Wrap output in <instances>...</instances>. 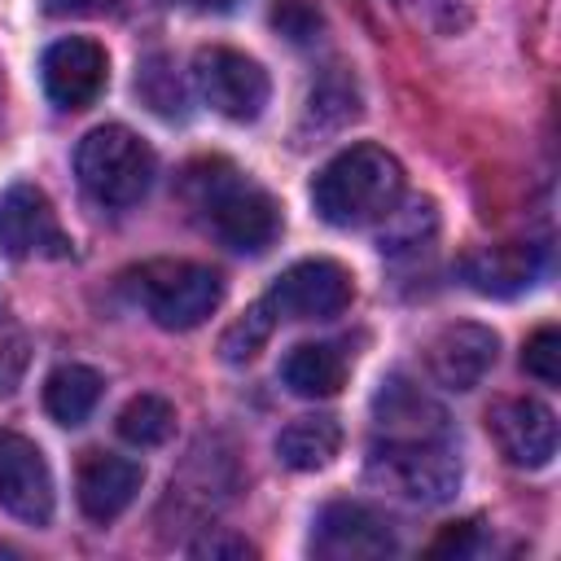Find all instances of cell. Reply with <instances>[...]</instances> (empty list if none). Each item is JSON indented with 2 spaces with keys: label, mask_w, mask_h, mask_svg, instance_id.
Instances as JSON below:
<instances>
[{
  "label": "cell",
  "mask_w": 561,
  "mask_h": 561,
  "mask_svg": "<svg viewBox=\"0 0 561 561\" xmlns=\"http://www.w3.org/2000/svg\"><path fill=\"white\" fill-rule=\"evenodd\" d=\"M0 254L9 259H66L70 254V237L44 188L22 180L0 193Z\"/></svg>",
  "instance_id": "obj_8"
},
{
  "label": "cell",
  "mask_w": 561,
  "mask_h": 561,
  "mask_svg": "<svg viewBox=\"0 0 561 561\" xmlns=\"http://www.w3.org/2000/svg\"><path fill=\"white\" fill-rule=\"evenodd\" d=\"M342 447V425L333 416H298L276 434V460L294 473L324 469Z\"/></svg>",
  "instance_id": "obj_18"
},
{
  "label": "cell",
  "mask_w": 561,
  "mask_h": 561,
  "mask_svg": "<svg viewBox=\"0 0 561 561\" xmlns=\"http://www.w3.org/2000/svg\"><path fill=\"white\" fill-rule=\"evenodd\" d=\"M145 469L131 456H114V451H83L79 469H75V500L79 513L96 526L114 522L118 513H127V504L140 495Z\"/></svg>",
  "instance_id": "obj_14"
},
{
  "label": "cell",
  "mask_w": 561,
  "mask_h": 561,
  "mask_svg": "<svg viewBox=\"0 0 561 561\" xmlns=\"http://www.w3.org/2000/svg\"><path fill=\"white\" fill-rule=\"evenodd\" d=\"M469 539H473V522H456L430 543V552H469Z\"/></svg>",
  "instance_id": "obj_29"
},
{
  "label": "cell",
  "mask_w": 561,
  "mask_h": 561,
  "mask_svg": "<svg viewBox=\"0 0 561 561\" xmlns=\"http://www.w3.org/2000/svg\"><path fill=\"white\" fill-rule=\"evenodd\" d=\"M280 381L298 399H329L346 381V355L333 342H302L280 359Z\"/></svg>",
  "instance_id": "obj_17"
},
{
  "label": "cell",
  "mask_w": 561,
  "mask_h": 561,
  "mask_svg": "<svg viewBox=\"0 0 561 561\" xmlns=\"http://www.w3.org/2000/svg\"><path fill=\"white\" fill-rule=\"evenodd\" d=\"M75 175L101 206H136L153 184V149L123 123L92 127L75 149Z\"/></svg>",
  "instance_id": "obj_3"
},
{
  "label": "cell",
  "mask_w": 561,
  "mask_h": 561,
  "mask_svg": "<svg viewBox=\"0 0 561 561\" xmlns=\"http://www.w3.org/2000/svg\"><path fill=\"white\" fill-rule=\"evenodd\" d=\"M351 272L333 259H302L285 267L267 289V307L276 311V320H333L351 307Z\"/></svg>",
  "instance_id": "obj_7"
},
{
  "label": "cell",
  "mask_w": 561,
  "mask_h": 561,
  "mask_svg": "<svg viewBox=\"0 0 561 561\" xmlns=\"http://www.w3.org/2000/svg\"><path fill=\"white\" fill-rule=\"evenodd\" d=\"M131 285L149 320L171 333H188L206 324L215 307L224 302L219 272L206 263H188V259H153L131 276Z\"/></svg>",
  "instance_id": "obj_5"
},
{
  "label": "cell",
  "mask_w": 561,
  "mask_h": 561,
  "mask_svg": "<svg viewBox=\"0 0 561 561\" xmlns=\"http://www.w3.org/2000/svg\"><path fill=\"white\" fill-rule=\"evenodd\" d=\"M193 557H254V548L245 543V539H237V535H215V539H202V543H193Z\"/></svg>",
  "instance_id": "obj_27"
},
{
  "label": "cell",
  "mask_w": 561,
  "mask_h": 561,
  "mask_svg": "<svg viewBox=\"0 0 561 561\" xmlns=\"http://www.w3.org/2000/svg\"><path fill=\"white\" fill-rule=\"evenodd\" d=\"M394 548H399L394 526L359 500H333L316 513L311 552L324 561H373V557H390Z\"/></svg>",
  "instance_id": "obj_9"
},
{
  "label": "cell",
  "mask_w": 561,
  "mask_h": 561,
  "mask_svg": "<svg viewBox=\"0 0 561 561\" xmlns=\"http://www.w3.org/2000/svg\"><path fill=\"white\" fill-rule=\"evenodd\" d=\"M193 83H197L202 101L232 123H254L272 96L267 70L254 57L224 48V44H210L193 57Z\"/></svg>",
  "instance_id": "obj_6"
},
{
  "label": "cell",
  "mask_w": 561,
  "mask_h": 561,
  "mask_svg": "<svg viewBox=\"0 0 561 561\" xmlns=\"http://www.w3.org/2000/svg\"><path fill=\"white\" fill-rule=\"evenodd\" d=\"M0 92H4V83H0Z\"/></svg>",
  "instance_id": "obj_31"
},
{
  "label": "cell",
  "mask_w": 561,
  "mask_h": 561,
  "mask_svg": "<svg viewBox=\"0 0 561 561\" xmlns=\"http://www.w3.org/2000/svg\"><path fill=\"white\" fill-rule=\"evenodd\" d=\"M175 4H184V9H193V13H228L237 0H175Z\"/></svg>",
  "instance_id": "obj_30"
},
{
  "label": "cell",
  "mask_w": 561,
  "mask_h": 561,
  "mask_svg": "<svg viewBox=\"0 0 561 561\" xmlns=\"http://www.w3.org/2000/svg\"><path fill=\"white\" fill-rule=\"evenodd\" d=\"M136 92L145 96V105H149L153 114H167V118H180V114H184V88H180V79H175V70H171L167 57H149V61L140 66Z\"/></svg>",
  "instance_id": "obj_22"
},
{
  "label": "cell",
  "mask_w": 561,
  "mask_h": 561,
  "mask_svg": "<svg viewBox=\"0 0 561 561\" xmlns=\"http://www.w3.org/2000/svg\"><path fill=\"white\" fill-rule=\"evenodd\" d=\"M522 368H526L530 377H539L543 386H557V381H561V333H557V324H539V329L526 337V346H522Z\"/></svg>",
  "instance_id": "obj_25"
},
{
  "label": "cell",
  "mask_w": 561,
  "mask_h": 561,
  "mask_svg": "<svg viewBox=\"0 0 561 561\" xmlns=\"http://www.w3.org/2000/svg\"><path fill=\"white\" fill-rule=\"evenodd\" d=\"M188 202L202 210L206 228L237 254H263L280 237V206L267 188L250 184L232 162L210 158L188 167Z\"/></svg>",
  "instance_id": "obj_2"
},
{
  "label": "cell",
  "mask_w": 561,
  "mask_h": 561,
  "mask_svg": "<svg viewBox=\"0 0 561 561\" xmlns=\"http://www.w3.org/2000/svg\"><path fill=\"white\" fill-rule=\"evenodd\" d=\"M114 430L131 447H162L175 434V408L162 394H136V399L123 403Z\"/></svg>",
  "instance_id": "obj_20"
},
{
  "label": "cell",
  "mask_w": 561,
  "mask_h": 561,
  "mask_svg": "<svg viewBox=\"0 0 561 561\" xmlns=\"http://www.w3.org/2000/svg\"><path fill=\"white\" fill-rule=\"evenodd\" d=\"M39 75H44V92H48L53 105H61V110H88L105 92L110 57H105V48L96 39L70 35V39L48 44V53L39 61Z\"/></svg>",
  "instance_id": "obj_12"
},
{
  "label": "cell",
  "mask_w": 561,
  "mask_h": 561,
  "mask_svg": "<svg viewBox=\"0 0 561 561\" xmlns=\"http://www.w3.org/2000/svg\"><path fill=\"white\" fill-rule=\"evenodd\" d=\"M31 364V337L13 311L0 307V394H13Z\"/></svg>",
  "instance_id": "obj_24"
},
{
  "label": "cell",
  "mask_w": 561,
  "mask_h": 561,
  "mask_svg": "<svg viewBox=\"0 0 561 561\" xmlns=\"http://www.w3.org/2000/svg\"><path fill=\"white\" fill-rule=\"evenodd\" d=\"M381 438H447V412L408 377H386L373 399Z\"/></svg>",
  "instance_id": "obj_16"
},
{
  "label": "cell",
  "mask_w": 561,
  "mask_h": 561,
  "mask_svg": "<svg viewBox=\"0 0 561 561\" xmlns=\"http://www.w3.org/2000/svg\"><path fill=\"white\" fill-rule=\"evenodd\" d=\"M0 508L31 526L53 517V469L44 451L13 430H0Z\"/></svg>",
  "instance_id": "obj_11"
},
{
  "label": "cell",
  "mask_w": 561,
  "mask_h": 561,
  "mask_svg": "<svg viewBox=\"0 0 561 561\" xmlns=\"http://www.w3.org/2000/svg\"><path fill=\"white\" fill-rule=\"evenodd\" d=\"M486 430H491L500 456L517 469H543L557 456V416L548 403H539L530 394H513V399L491 403Z\"/></svg>",
  "instance_id": "obj_10"
},
{
  "label": "cell",
  "mask_w": 561,
  "mask_h": 561,
  "mask_svg": "<svg viewBox=\"0 0 561 561\" xmlns=\"http://www.w3.org/2000/svg\"><path fill=\"white\" fill-rule=\"evenodd\" d=\"M403 202V167L381 145H351L333 153L311 180V206L333 228L381 224Z\"/></svg>",
  "instance_id": "obj_1"
},
{
  "label": "cell",
  "mask_w": 561,
  "mask_h": 561,
  "mask_svg": "<svg viewBox=\"0 0 561 561\" xmlns=\"http://www.w3.org/2000/svg\"><path fill=\"white\" fill-rule=\"evenodd\" d=\"M368 482L408 504H447L460 486V456L447 438H377Z\"/></svg>",
  "instance_id": "obj_4"
},
{
  "label": "cell",
  "mask_w": 561,
  "mask_h": 561,
  "mask_svg": "<svg viewBox=\"0 0 561 561\" xmlns=\"http://www.w3.org/2000/svg\"><path fill=\"white\" fill-rule=\"evenodd\" d=\"M101 403V373L88 364H61L44 377V412L57 425H83Z\"/></svg>",
  "instance_id": "obj_19"
},
{
  "label": "cell",
  "mask_w": 561,
  "mask_h": 561,
  "mask_svg": "<svg viewBox=\"0 0 561 561\" xmlns=\"http://www.w3.org/2000/svg\"><path fill=\"white\" fill-rule=\"evenodd\" d=\"M495 359H500V337L473 320L438 329L425 346V368L447 390H473L495 368Z\"/></svg>",
  "instance_id": "obj_13"
},
{
  "label": "cell",
  "mask_w": 561,
  "mask_h": 561,
  "mask_svg": "<svg viewBox=\"0 0 561 561\" xmlns=\"http://www.w3.org/2000/svg\"><path fill=\"white\" fill-rule=\"evenodd\" d=\"M272 329H276V311L267 307V298H259L250 311H241V316L224 329V337H219V355H224L228 364H250V359L267 346Z\"/></svg>",
  "instance_id": "obj_21"
},
{
  "label": "cell",
  "mask_w": 561,
  "mask_h": 561,
  "mask_svg": "<svg viewBox=\"0 0 561 561\" xmlns=\"http://www.w3.org/2000/svg\"><path fill=\"white\" fill-rule=\"evenodd\" d=\"M381 224H386V232H381V250L399 254V250L421 245V241L434 232V206H430V202H412L408 210H399V206H394Z\"/></svg>",
  "instance_id": "obj_23"
},
{
  "label": "cell",
  "mask_w": 561,
  "mask_h": 561,
  "mask_svg": "<svg viewBox=\"0 0 561 561\" xmlns=\"http://www.w3.org/2000/svg\"><path fill=\"white\" fill-rule=\"evenodd\" d=\"M460 276H465V285L473 294L513 298V294L530 289L543 276V250L539 245H522V241L482 245V250H469L460 259Z\"/></svg>",
  "instance_id": "obj_15"
},
{
  "label": "cell",
  "mask_w": 561,
  "mask_h": 561,
  "mask_svg": "<svg viewBox=\"0 0 561 561\" xmlns=\"http://www.w3.org/2000/svg\"><path fill=\"white\" fill-rule=\"evenodd\" d=\"M114 0H44L48 13L57 18H88V13H105Z\"/></svg>",
  "instance_id": "obj_28"
},
{
  "label": "cell",
  "mask_w": 561,
  "mask_h": 561,
  "mask_svg": "<svg viewBox=\"0 0 561 561\" xmlns=\"http://www.w3.org/2000/svg\"><path fill=\"white\" fill-rule=\"evenodd\" d=\"M276 26L289 31V39H307V35L320 26V18H316L311 9H302L298 0H289L285 9H276Z\"/></svg>",
  "instance_id": "obj_26"
}]
</instances>
